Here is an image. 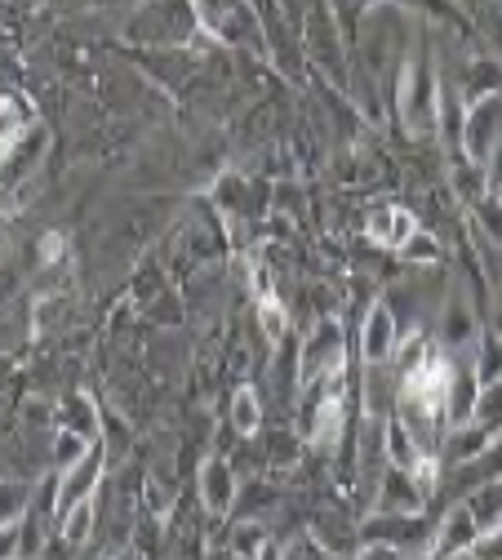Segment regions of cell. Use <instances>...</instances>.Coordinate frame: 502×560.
Instances as JSON below:
<instances>
[{
  "instance_id": "6da1fadb",
  "label": "cell",
  "mask_w": 502,
  "mask_h": 560,
  "mask_svg": "<svg viewBox=\"0 0 502 560\" xmlns=\"http://www.w3.org/2000/svg\"><path fill=\"white\" fill-rule=\"evenodd\" d=\"M342 325L329 316L312 329V338L303 342V352H299V383L303 387H316L334 374H342Z\"/></svg>"
},
{
  "instance_id": "7a4b0ae2",
  "label": "cell",
  "mask_w": 502,
  "mask_h": 560,
  "mask_svg": "<svg viewBox=\"0 0 502 560\" xmlns=\"http://www.w3.org/2000/svg\"><path fill=\"white\" fill-rule=\"evenodd\" d=\"M196 494H200V508L213 516V521H223L236 512V499H241V480H236V467L227 458L213 454L200 476H196Z\"/></svg>"
},
{
  "instance_id": "3957f363",
  "label": "cell",
  "mask_w": 502,
  "mask_h": 560,
  "mask_svg": "<svg viewBox=\"0 0 502 560\" xmlns=\"http://www.w3.org/2000/svg\"><path fill=\"white\" fill-rule=\"evenodd\" d=\"M98 485H103V445H90V454H85L77 467L58 471V480H54V499H58L54 525H58V516H62V512H71L77 503L94 499V494H98Z\"/></svg>"
},
{
  "instance_id": "277c9868",
  "label": "cell",
  "mask_w": 502,
  "mask_h": 560,
  "mask_svg": "<svg viewBox=\"0 0 502 560\" xmlns=\"http://www.w3.org/2000/svg\"><path fill=\"white\" fill-rule=\"evenodd\" d=\"M436 85H432V72H427L422 62H413L409 72H405V85H400V116L409 125V133H427V129H436Z\"/></svg>"
},
{
  "instance_id": "5b68a950",
  "label": "cell",
  "mask_w": 502,
  "mask_h": 560,
  "mask_svg": "<svg viewBox=\"0 0 502 560\" xmlns=\"http://www.w3.org/2000/svg\"><path fill=\"white\" fill-rule=\"evenodd\" d=\"M396 352H400L396 316L387 303H374L370 316L361 320V357H365V365H387V361H396Z\"/></svg>"
},
{
  "instance_id": "8992f818",
  "label": "cell",
  "mask_w": 502,
  "mask_h": 560,
  "mask_svg": "<svg viewBox=\"0 0 502 560\" xmlns=\"http://www.w3.org/2000/svg\"><path fill=\"white\" fill-rule=\"evenodd\" d=\"M422 508H427V489L413 480V471L392 467V471L378 480L374 512H387V516H418Z\"/></svg>"
},
{
  "instance_id": "52a82bcc",
  "label": "cell",
  "mask_w": 502,
  "mask_h": 560,
  "mask_svg": "<svg viewBox=\"0 0 502 560\" xmlns=\"http://www.w3.org/2000/svg\"><path fill=\"white\" fill-rule=\"evenodd\" d=\"M413 232H418V223H413V214H409L405 205H396V200H378V205H370V214H365V236H370L374 245H383V249H400Z\"/></svg>"
},
{
  "instance_id": "ba28073f",
  "label": "cell",
  "mask_w": 502,
  "mask_h": 560,
  "mask_svg": "<svg viewBox=\"0 0 502 560\" xmlns=\"http://www.w3.org/2000/svg\"><path fill=\"white\" fill-rule=\"evenodd\" d=\"M476 534H480V525H476L471 508H467V503H454V508L441 516V525H436L432 556H436V560H458V556H467V547H471Z\"/></svg>"
},
{
  "instance_id": "9c48e42d",
  "label": "cell",
  "mask_w": 502,
  "mask_h": 560,
  "mask_svg": "<svg viewBox=\"0 0 502 560\" xmlns=\"http://www.w3.org/2000/svg\"><path fill=\"white\" fill-rule=\"evenodd\" d=\"M307 534H312L320 547H329L334 556H342V560H355V551H361V542H365L361 529H351L342 516H320L316 529H307Z\"/></svg>"
},
{
  "instance_id": "30bf717a",
  "label": "cell",
  "mask_w": 502,
  "mask_h": 560,
  "mask_svg": "<svg viewBox=\"0 0 502 560\" xmlns=\"http://www.w3.org/2000/svg\"><path fill=\"white\" fill-rule=\"evenodd\" d=\"M94 521H98V508H94V499H85V503H77L71 512H62L54 529H58V534H62V538H67L71 547L81 551V547H85V542L94 538Z\"/></svg>"
},
{
  "instance_id": "8fae6325",
  "label": "cell",
  "mask_w": 502,
  "mask_h": 560,
  "mask_svg": "<svg viewBox=\"0 0 502 560\" xmlns=\"http://www.w3.org/2000/svg\"><path fill=\"white\" fill-rule=\"evenodd\" d=\"M493 445V428H454L450 432V445H445V458L450 463H471V458H480L485 450Z\"/></svg>"
},
{
  "instance_id": "7c38bea8",
  "label": "cell",
  "mask_w": 502,
  "mask_h": 560,
  "mask_svg": "<svg viewBox=\"0 0 502 560\" xmlns=\"http://www.w3.org/2000/svg\"><path fill=\"white\" fill-rule=\"evenodd\" d=\"M467 508H471V516H476L480 529L502 525V480H485V485H476L471 494H467Z\"/></svg>"
},
{
  "instance_id": "4fadbf2b",
  "label": "cell",
  "mask_w": 502,
  "mask_h": 560,
  "mask_svg": "<svg viewBox=\"0 0 502 560\" xmlns=\"http://www.w3.org/2000/svg\"><path fill=\"white\" fill-rule=\"evenodd\" d=\"M232 428H236V436H258V428H262V400H258L254 387H236L232 392Z\"/></svg>"
},
{
  "instance_id": "5bb4252c",
  "label": "cell",
  "mask_w": 502,
  "mask_h": 560,
  "mask_svg": "<svg viewBox=\"0 0 502 560\" xmlns=\"http://www.w3.org/2000/svg\"><path fill=\"white\" fill-rule=\"evenodd\" d=\"M58 428L81 432L85 441H94V436H98V413H94L90 396H67V400H62V418H58Z\"/></svg>"
},
{
  "instance_id": "9a60e30c",
  "label": "cell",
  "mask_w": 502,
  "mask_h": 560,
  "mask_svg": "<svg viewBox=\"0 0 502 560\" xmlns=\"http://www.w3.org/2000/svg\"><path fill=\"white\" fill-rule=\"evenodd\" d=\"M241 560H258L267 547H271V538H267V529H262V521H241L236 529H232V542H227Z\"/></svg>"
},
{
  "instance_id": "2e32d148",
  "label": "cell",
  "mask_w": 502,
  "mask_h": 560,
  "mask_svg": "<svg viewBox=\"0 0 502 560\" xmlns=\"http://www.w3.org/2000/svg\"><path fill=\"white\" fill-rule=\"evenodd\" d=\"M90 445H94V441H85L81 432H67V428H58V436H54V463H58V471L77 467V463L90 454Z\"/></svg>"
},
{
  "instance_id": "e0dca14e",
  "label": "cell",
  "mask_w": 502,
  "mask_h": 560,
  "mask_svg": "<svg viewBox=\"0 0 502 560\" xmlns=\"http://www.w3.org/2000/svg\"><path fill=\"white\" fill-rule=\"evenodd\" d=\"M258 329H262V338H267L271 347L284 342V334H290V316H284L280 299H262V303H258Z\"/></svg>"
},
{
  "instance_id": "ac0fdd59",
  "label": "cell",
  "mask_w": 502,
  "mask_h": 560,
  "mask_svg": "<svg viewBox=\"0 0 502 560\" xmlns=\"http://www.w3.org/2000/svg\"><path fill=\"white\" fill-rule=\"evenodd\" d=\"M476 223L485 228L489 241L502 245V196H498V191H489L485 200H476Z\"/></svg>"
},
{
  "instance_id": "d6986e66",
  "label": "cell",
  "mask_w": 502,
  "mask_h": 560,
  "mask_svg": "<svg viewBox=\"0 0 502 560\" xmlns=\"http://www.w3.org/2000/svg\"><path fill=\"white\" fill-rule=\"evenodd\" d=\"M471 329H476L471 312H467L463 303H450V312H445V342H450V347H463V342L471 338Z\"/></svg>"
},
{
  "instance_id": "ffe728a7",
  "label": "cell",
  "mask_w": 502,
  "mask_h": 560,
  "mask_svg": "<svg viewBox=\"0 0 502 560\" xmlns=\"http://www.w3.org/2000/svg\"><path fill=\"white\" fill-rule=\"evenodd\" d=\"M284 551V560H342V556H334L329 547H320L312 534H299V538H290L280 547Z\"/></svg>"
},
{
  "instance_id": "44dd1931",
  "label": "cell",
  "mask_w": 502,
  "mask_h": 560,
  "mask_svg": "<svg viewBox=\"0 0 502 560\" xmlns=\"http://www.w3.org/2000/svg\"><path fill=\"white\" fill-rule=\"evenodd\" d=\"M467 560H502V525H489L471 538L467 547Z\"/></svg>"
},
{
  "instance_id": "7402d4cb",
  "label": "cell",
  "mask_w": 502,
  "mask_h": 560,
  "mask_svg": "<svg viewBox=\"0 0 502 560\" xmlns=\"http://www.w3.org/2000/svg\"><path fill=\"white\" fill-rule=\"evenodd\" d=\"M396 254H400L405 262H432V258H436L441 249H436V236H427V232H413V236H409V241H405V245H400Z\"/></svg>"
},
{
  "instance_id": "603a6c76",
  "label": "cell",
  "mask_w": 502,
  "mask_h": 560,
  "mask_svg": "<svg viewBox=\"0 0 502 560\" xmlns=\"http://www.w3.org/2000/svg\"><path fill=\"white\" fill-rule=\"evenodd\" d=\"M355 560H413V556L400 551V547H392V542H361Z\"/></svg>"
},
{
  "instance_id": "cb8c5ba5",
  "label": "cell",
  "mask_w": 502,
  "mask_h": 560,
  "mask_svg": "<svg viewBox=\"0 0 502 560\" xmlns=\"http://www.w3.org/2000/svg\"><path fill=\"white\" fill-rule=\"evenodd\" d=\"M489 191H498L502 196V148L493 152V161H489Z\"/></svg>"
},
{
  "instance_id": "d4e9b609",
  "label": "cell",
  "mask_w": 502,
  "mask_h": 560,
  "mask_svg": "<svg viewBox=\"0 0 502 560\" xmlns=\"http://www.w3.org/2000/svg\"><path fill=\"white\" fill-rule=\"evenodd\" d=\"M58 254H62V236H45L40 241V262H54Z\"/></svg>"
},
{
  "instance_id": "484cf974",
  "label": "cell",
  "mask_w": 502,
  "mask_h": 560,
  "mask_svg": "<svg viewBox=\"0 0 502 560\" xmlns=\"http://www.w3.org/2000/svg\"><path fill=\"white\" fill-rule=\"evenodd\" d=\"M213 560H241V556H236V551H232V547H227V551H223V556H213Z\"/></svg>"
}]
</instances>
